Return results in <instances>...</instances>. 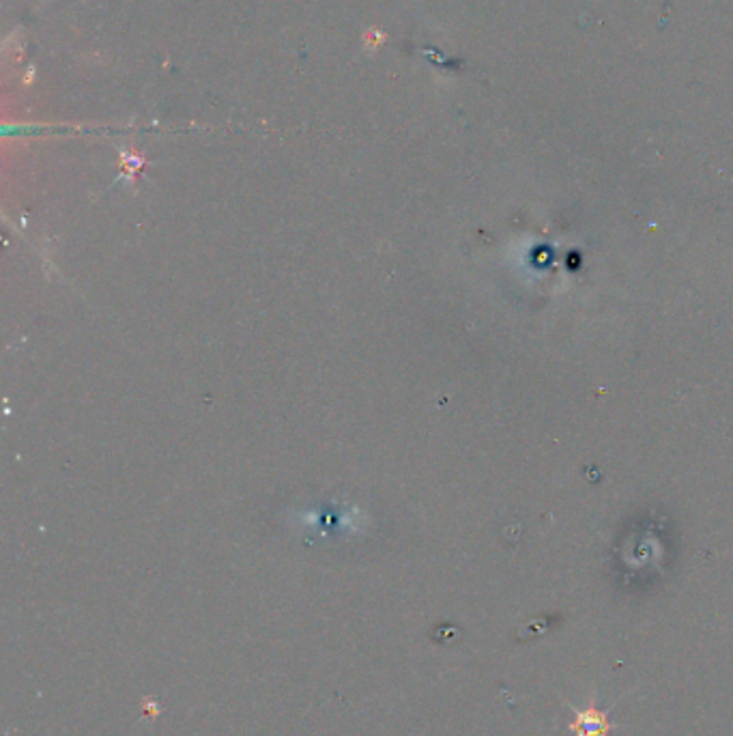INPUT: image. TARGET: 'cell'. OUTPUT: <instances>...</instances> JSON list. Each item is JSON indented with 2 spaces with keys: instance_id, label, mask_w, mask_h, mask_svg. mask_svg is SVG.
<instances>
[{
  "instance_id": "cell-1",
  "label": "cell",
  "mask_w": 733,
  "mask_h": 736,
  "mask_svg": "<svg viewBox=\"0 0 733 736\" xmlns=\"http://www.w3.org/2000/svg\"><path fill=\"white\" fill-rule=\"evenodd\" d=\"M578 726H583L578 736H605L606 730H609V723H606V717L600 715L596 711L585 713V719H578Z\"/></svg>"
}]
</instances>
